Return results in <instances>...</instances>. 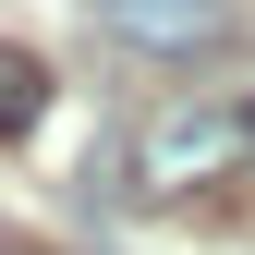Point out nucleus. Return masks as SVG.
<instances>
[{
  "instance_id": "nucleus-3",
  "label": "nucleus",
  "mask_w": 255,
  "mask_h": 255,
  "mask_svg": "<svg viewBox=\"0 0 255 255\" xmlns=\"http://www.w3.org/2000/svg\"><path fill=\"white\" fill-rule=\"evenodd\" d=\"M49 122V61L37 49H0V146H24Z\"/></svg>"
},
{
  "instance_id": "nucleus-2",
  "label": "nucleus",
  "mask_w": 255,
  "mask_h": 255,
  "mask_svg": "<svg viewBox=\"0 0 255 255\" xmlns=\"http://www.w3.org/2000/svg\"><path fill=\"white\" fill-rule=\"evenodd\" d=\"M98 24H110V37L122 49H219V37H231V0H98Z\"/></svg>"
},
{
  "instance_id": "nucleus-1",
  "label": "nucleus",
  "mask_w": 255,
  "mask_h": 255,
  "mask_svg": "<svg viewBox=\"0 0 255 255\" xmlns=\"http://www.w3.org/2000/svg\"><path fill=\"white\" fill-rule=\"evenodd\" d=\"M243 158H255V98H170L134 122L122 170L134 195H207V182H243Z\"/></svg>"
}]
</instances>
